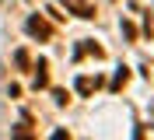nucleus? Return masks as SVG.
<instances>
[{"label":"nucleus","instance_id":"20e7f679","mask_svg":"<svg viewBox=\"0 0 154 140\" xmlns=\"http://www.w3.org/2000/svg\"><path fill=\"white\" fill-rule=\"evenodd\" d=\"M11 140H35V130H28V126L21 123V126H14V130H11Z\"/></svg>","mask_w":154,"mask_h":140},{"label":"nucleus","instance_id":"9d476101","mask_svg":"<svg viewBox=\"0 0 154 140\" xmlns=\"http://www.w3.org/2000/svg\"><path fill=\"white\" fill-rule=\"evenodd\" d=\"M53 140H70V137H67V130H56V133H53Z\"/></svg>","mask_w":154,"mask_h":140},{"label":"nucleus","instance_id":"f257e3e1","mask_svg":"<svg viewBox=\"0 0 154 140\" xmlns=\"http://www.w3.org/2000/svg\"><path fill=\"white\" fill-rule=\"evenodd\" d=\"M25 28H28V35H35V39H49V35H53V28H49L42 18H28Z\"/></svg>","mask_w":154,"mask_h":140},{"label":"nucleus","instance_id":"1a4fd4ad","mask_svg":"<svg viewBox=\"0 0 154 140\" xmlns=\"http://www.w3.org/2000/svg\"><path fill=\"white\" fill-rule=\"evenodd\" d=\"M53 98H56L60 105H67V98H70V95H67V91H60V88H56V91H53Z\"/></svg>","mask_w":154,"mask_h":140},{"label":"nucleus","instance_id":"f03ea898","mask_svg":"<svg viewBox=\"0 0 154 140\" xmlns=\"http://www.w3.org/2000/svg\"><path fill=\"white\" fill-rule=\"evenodd\" d=\"M60 4H67V11H74V14H77V18H88V21H91V18H95V11H91V7H88V4H84V0H60Z\"/></svg>","mask_w":154,"mask_h":140},{"label":"nucleus","instance_id":"423d86ee","mask_svg":"<svg viewBox=\"0 0 154 140\" xmlns=\"http://www.w3.org/2000/svg\"><path fill=\"white\" fill-rule=\"evenodd\" d=\"M126 77H130L126 70H119V74H116V81H112V91H119V88H123V84H126Z\"/></svg>","mask_w":154,"mask_h":140},{"label":"nucleus","instance_id":"39448f33","mask_svg":"<svg viewBox=\"0 0 154 140\" xmlns=\"http://www.w3.org/2000/svg\"><path fill=\"white\" fill-rule=\"evenodd\" d=\"M35 70H38V74H35V88H46V84H49V77H46V60H38Z\"/></svg>","mask_w":154,"mask_h":140},{"label":"nucleus","instance_id":"6e6552de","mask_svg":"<svg viewBox=\"0 0 154 140\" xmlns=\"http://www.w3.org/2000/svg\"><path fill=\"white\" fill-rule=\"evenodd\" d=\"M123 35H126V39H137V28L130 25V21H123Z\"/></svg>","mask_w":154,"mask_h":140},{"label":"nucleus","instance_id":"0eeeda50","mask_svg":"<svg viewBox=\"0 0 154 140\" xmlns=\"http://www.w3.org/2000/svg\"><path fill=\"white\" fill-rule=\"evenodd\" d=\"M14 63H18V67H28V53H25V49H18V53H14Z\"/></svg>","mask_w":154,"mask_h":140},{"label":"nucleus","instance_id":"7ed1b4c3","mask_svg":"<svg viewBox=\"0 0 154 140\" xmlns=\"http://www.w3.org/2000/svg\"><path fill=\"white\" fill-rule=\"evenodd\" d=\"M98 84H102L98 77H77V95H91Z\"/></svg>","mask_w":154,"mask_h":140}]
</instances>
